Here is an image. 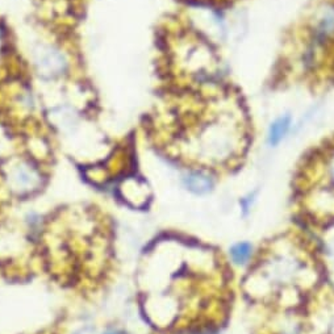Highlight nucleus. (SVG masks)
Listing matches in <instances>:
<instances>
[{"mask_svg":"<svg viewBox=\"0 0 334 334\" xmlns=\"http://www.w3.org/2000/svg\"><path fill=\"white\" fill-rule=\"evenodd\" d=\"M309 267L299 253L291 246L278 247L264 259L250 277V287L255 295L283 296L305 286L309 279Z\"/></svg>","mask_w":334,"mask_h":334,"instance_id":"1","label":"nucleus"},{"mask_svg":"<svg viewBox=\"0 0 334 334\" xmlns=\"http://www.w3.org/2000/svg\"><path fill=\"white\" fill-rule=\"evenodd\" d=\"M305 207L316 219H334V146L316 162V179L305 192Z\"/></svg>","mask_w":334,"mask_h":334,"instance_id":"2","label":"nucleus"},{"mask_svg":"<svg viewBox=\"0 0 334 334\" xmlns=\"http://www.w3.org/2000/svg\"><path fill=\"white\" fill-rule=\"evenodd\" d=\"M307 43L324 54L334 48V2H325L315 9L307 27Z\"/></svg>","mask_w":334,"mask_h":334,"instance_id":"3","label":"nucleus"},{"mask_svg":"<svg viewBox=\"0 0 334 334\" xmlns=\"http://www.w3.org/2000/svg\"><path fill=\"white\" fill-rule=\"evenodd\" d=\"M185 189L195 195H207L215 187V179L204 170H191L183 176Z\"/></svg>","mask_w":334,"mask_h":334,"instance_id":"4","label":"nucleus"},{"mask_svg":"<svg viewBox=\"0 0 334 334\" xmlns=\"http://www.w3.org/2000/svg\"><path fill=\"white\" fill-rule=\"evenodd\" d=\"M292 127V117L288 113L278 116L277 119L271 121V124L268 125L267 129V142L268 145L275 148L279 145L284 138L287 137V134L289 133Z\"/></svg>","mask_w":334,"mask_h":334,"instance_id":"5","label":"nucleus"},{"mask_svg":"<svg viewBox=\"0 0 334 334\" xmlns=\"http://www.w3.org/2000/svg\"><path fill=\"white\" fill-rule=\"evenodd\" d=\"M13 182H15L17 190L28 191L37 183V176L32 170H28L25 167H20L13 174Z\"/></svg>","mask_w":334,"mask_h":334,"instance_id":"6","label":"nucleus"},{"mask_svg":"<svg viewBox=\"0 0 334 334\" xmlns=\"http://www.w3.org/2000/svg\"><path fill=\"white\" fill-rule=\"evenodd\" d=\"M253 255V246L249 242L236 243L231 249V258L234 264L242 266L247 263Z\"/></svg>","mask_w":334,"mask_h":334,"instance_id":"7","label":"nucleus"},{"mask_svg":"<svg viewBox=\"0 0 334 334\" xmlns=\"http://www.w3.org/2000/svg\"><path fill=\"white\" fill-rule=\"evenodd\" d=\"M254 200H255L254 192H253V194H249L246 198H243L242 200H241V207H242L243 212L245 213L249 212L250 208H252V205H253V203H254Z\"/></svg>","mask_w":334,"mask_h":334,"instance_id":"8","label":"nucleus"},{"mask_svg":"<svg viewBox=\"0 0 334 334\" xmlns=\"http://www.w3.org/2000/svg\"><path fill=\"white\" fill-rule=\"evenodd\" d=\"M328 333L334 334V313L331 315V317L329 319V321H328Z\"/></svg>","mask_w":334,"mask_h":334,"instance_id":"9","label":"nucleus"},{"mask_svg":"<svg viewBox=\"0 0 334 334\" xmlns=\"http://www.w3.org/2000/svg\"><path fill=\"white\" fill-rule=\"evenodd\" d=\"M75 334H96V331H95V329L92 328H85V329H80L79 331H76Z\"/></svg>","mask_w":334,"mask_h":334,"instance_id":"10","label":"nucleus"},{"mask_svg":"<svg viewBox=\"0 0 334 334\" xmlns=\"http://www.w3.org/2000/svg\"><path fill=\"white\" fill-rule=\"evenodd\" d=\"M107 334H120V333H117V331H112V333H107Z\"/></svg>","mask_w":334,"mask_h":334,"instance_id":"11","label":"nucleus"}]
</instances>
